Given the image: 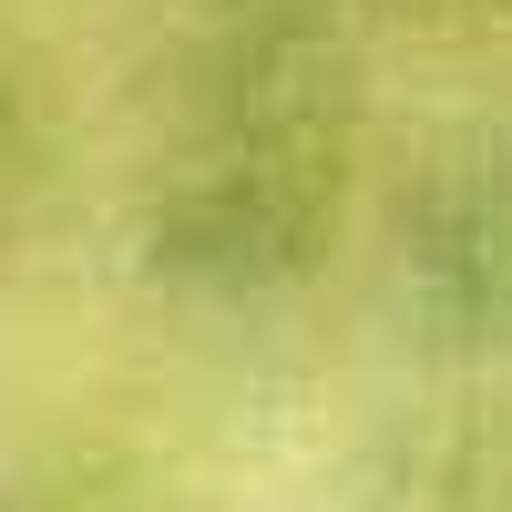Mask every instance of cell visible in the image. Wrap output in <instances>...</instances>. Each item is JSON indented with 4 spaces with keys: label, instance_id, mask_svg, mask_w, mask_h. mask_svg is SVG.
<instances>
[{
    "label": "cell",
    "instance_id": "6da1fadb",
    "mask_svg": "<svg viewBox=\"0 0 512 512\" xmlns=\"http://www.w3.org/2000/svg\"><path fill=\"white\" fill-rule=\"evenodd\" d=\"M328 216V195L308 164L277 154H226L216 175H195L154 216V267H175L185 287H267L287 267H308V236Z\"/></svg>",
    "mask_w": 512,
    "mask_h": 512
},
{
    "label": "cell",
    "instance_id": "7a4b0ae2",
    "mask_svg": "<svg viewBox=\"0 0 512 512\" xmlns=\"http://www.w3.org/2000/svg\"><path fill=\"white\" fill-rule=\"evenodd\" d=\"M410 287L451 338L512 328V154H461L410 216Z\"/></svg>",
    "mask_w": 512,
    "mask_h": 512
},
{
    "label": "cell",
    "instance_id": "3957f363",
    "mask_svg": "<svg viewBox=\"0 0 512 512\" xmlns=\"http://www.w3.org/2000/svg\"><path fill=\"white\" fill-rule=\"evenodd\" d=\"M0 154H11V93H0Z\"/></svg>",
    "mask_w": 512,
    "mask_h": 512
}]
</instances>
